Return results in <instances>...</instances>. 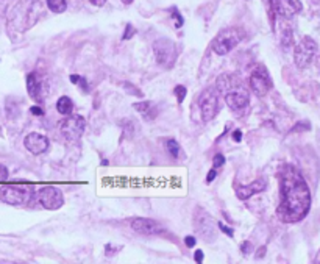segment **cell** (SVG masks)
<instances>
[{"instance_id": "cell-11", "label": "cell", "mask_w": 320, "mask_h": 264, "mask_svg": "<svg viewBox=\"0 0 320 264\" xmlns=\"http://www.w3.org/2000/svg\"><path fill=\"white\" fill-rule=\"evenodd\" d=\"M131 228H133L136 233H141V235H158L162 232L161 224H158L157 220L145 219V217H137L135 220H131Z\"/></svg>"}, {"instance_id": "cell-13", "label": "cell", "mask_w": 320, "mask_h": 264, "mask_svg": "<svg viewBox=\"0 0 320 264\" xmlns=\"http://www.w3.org/2000/svg\"><path fill=\"white\" fill-rule=\"evenodd\" d=\"M266 188H267L266 180H262V178L255 180V181H251V183L245 185V186L244 185L236 186V195H237V199H239V200H247V199H250L251 195L266 191Z\"/></svg>"}, {"instance_id": "cell-14", "label": "cell", "mask_w": 320, "mask_h": 264, "mask_svg": "<svg viewBox=\"0 0 320 264\" xmlns=\"http://www.w3.org/2000/svg\"><path fill=\"white\" fill-rule=\"evenodd\" d=\"M301 8L303 5L300 0H275V11L286 19L298 14Z\"/></svg>"}, {"instance_id": "cell-33", "label": "cell", "mask_w": 320, "mask_h": 264, "mask_svg": "<svg viewBox=\"0 0 320 264\" xmlns=\"http://www.w3.org/2000/svg\"><path fill=\"white\" fill-rule=\"evenodd\" d=\"M31 113L35 114V116H43L44 111L39 108V106H31Z\"/></svg>"}, {"instance_id": "cell-19", "label": "cell", "mask_w": 320, "mask_h": 264, "mask_svg": "<svg viewBox=\"0 0 320 264\" xmlns=\"http://www.w3.org/2000/svg\"><path fill=\"white\" fill-rule=\"evenodd\" d=\"M56 110H58L60 114H64V116H70L73 111V103L68 96H61L56 102Z\"/></svg>"}, {"instance_id": "cell-31", "label": "cell", "mask_w": 320, "mask_h": 264, "mask_svg": "<svg viewBox=\"0 0 320 264\" xmlns=\"http://www.w3.org/2000/svg\"><path fill=\"white\" fill-rule=\"evenodd\" d=\"M184 244H186V247H189V249H191V247L195 245V238L194 236H186L184 238Z\"/></svg>"}, {"instance_id": "cell-9", "label": "cell", "mask_w": 320, "mask_h": 264, "mask_svg": "<svg viewBox=\"0 0 320 264\" xmlns=\"http://www.w3.org/2000/svg\"><path fill=\"white\" fill-rule=\"evenodd\" d=\"M250 88L259 97H264L272 89V80L264 68H256L250 75Z\"/></svg>"}, {"instance_id": "cell-12", "label": "cell", "mask_w": 320, "mask_h": 264, "mask_svg": "<svg viewBox=\"0 0 320 264\" xmlns=\"http://www.w3.org/2000/svg\"><path fill=\"white\" fill-rule=\"evenodd\" d=\"M195 225H197V228H199V232L205 241H214L216 227H214V224H212V217L208 213L200 211V216H199V219H197Z\"/></svg>"}, {"instance_id": "cell-26", "label": "cell", "mask_w": 320, "mask_h": 264, "mask_svg": "<svg viewBox=\"0 0 320 264\" xmlns=\"http://www.w3.org/2000/svg\"><path fill=\"white\" fill-rule=\"evenodd\" d=\"M241 252H242V255H245V257H247V255L251 252V242H249V241L242 242V244H241Z\"/></svg>"}, {"instance_id": "cell-21", "label": "cell", "mask_w": 320, "mask_h": 264, "mask_svg": "<svg viewBox=\"0 0 320 264\" xmlns=\"http://www.w3.org/2000/svg\"><path fill=\"white\" fill-rule=\"evenodd\" d=\"M164 144H166V150L169 152V155L172 156V158H178L182 148H180V145H178V143L175 141V139H166Z\"/></svg>"}, {"instance_id": "cell-2", "label": "cell", "mask_w": 320, "mask_h": 264, "mask_svg": "<svg viewBox=\"0 0 320 264\" xmlns=\"http://www.w3.org/2000/svg\"><path fill=\"white\" fill-rule=\"evenodd\" d=\"M244 38V33L241 28L229 27L219 33V35L212 41V50L217 55H227L233 50V48L241 43Z\"/></svg>"}, {"instance_id": "cell-20", "label": "cell", "mask_w": 320, "mask_h": 264, "mask_svg": "<svg viewBox=\"0 0 320 264\" xmlns=\"http://www.w3.org/2000/svg\"><path fill=\"white\" fill-rule=\"evenodd\" d=\"M47 6L53 13H64L68 8V2L66 0H47Z\"/></svg>"}, {"instance_id": "cell-8", "label": "cell", "mask_w": 320, "mask_h": 264, "mask_svg": "<svg viewBox=\"0 0 320 264\" xmlns=\"http://www.w3.org/2000/svg\"><path fill=\"white\" fill-rule=\"evenodd\" d=\"M38 200L39 203L44 206L46 210H60L64 203V197L60 189H56L55 186H44L39 189L38 192Z\"/></svg>"}, {"instance_id": "cell-7", "label": "cell", "mask_w": 320, "mask_h": 264, "mask_svg": "<svg viewBox=\"0 0 320 264\" xmlns=\"http://www.w3.org/2000/svg\"><path fill=\"white\" fill-rule=\"evenodd\" d=\"M153 52L157 56V61L164 66V68H170L172 64L175 63V44L169 39H158L157 43L153 44Z\"/></svg>"}, {"instance_id": "cell-17", "label": "cell", "mask_w": 320, "mask_h": 264, "mask_svg": "<svg viewBox=\"0 0 320 264\" xmlns=\"http://www.w3.org/2000/svg\"><path fill=\"white\" fill-rule=\"evenodd\" d=\"M133 108L139 114H142V118L145 120H153L155 118L158 116V110L155 108V105L152 102H137V103L133 105Z\"/></svg>"}, {"instance_id": "cell-3", "label": "cell", "mask_w": 320, "mask_h": 264, "mask_svg": "<svg viewBox=\"0 0 320 264\" xmlns=\"http://www.w3.org/2000/svg\"><path fill=\"white\" fill-rule=\"evenodd\" d=\"M31 197V188L27 185H3L0 186V200L11 206L25 205Z\"/></svg>"}, {"instance_id": "cell-15", "label": "cell", "mask_w": 320, "mask_h": 264, "mask_svg": "<svg viewBox=\"0 0 320 264\" xmlns=\"http://www.w3.org/2000/svg\"><path fill=\"white\" fill-rule=\"evenodd\" d=\"M249 102H250L249 94L242 89H233L228 94H225V103L228 105V108H231L234 111L245 108Z\"/></svg>"}, {"instance_id": "cell-24", "label": "cell", "mask_w": 320, "mask_h": 264, "mask_svg": "<svg viewBox=\"0 0 320 264\" xmlns=\"http://www.w3.org/2000/svg\"><path fill=\"white\" fill-rule=\"evenodd\" d=\"M224 163H225V156L220 155V153H217L214 158H212V168L217 169V168H220V166H224Z\"/></svg>"}, {"instance_id": "cell-10", "label": "cell", "mask_w": 320, "mask_h": 264, "mask_svg": "<svg viewBox=\"0 0 320 264\" xmlns=\"http://www.w3.org/2000/svg\"><path fill=\"white\" fill-rule=\"evenodd\" d=\"M23 145H25V148L30 153L41 155V153H44V152L48 150V145H50V143H48L47 136L33 131V133H28L25 136V139H23Z\"/></svg>"}, {"instance_id": "cell-6", "label": "cell", "mask_w": 320, "mask_h": 264, "mask_svg": "<svg viewBox=\"0 0 320 264\" xmlns=\"http://www.w3.org/2000/svg\"><path fill=\"white\" fill-rule=\"evenodd\" d=\"M86 128V120L83 116H78V114H70L68 119H64L61 123V133L63 136L68 139V141H78V139L83 136Z\"/></svg>"}, {"instance_id": "cell-27", "label": "cell", "mask_w": 320, "mask_h": 264, "mask_svg": "<svg viewBox=\"0 0 320 264\" xmlns=\"http://www.w3.org/2000/svg\"><path fill=\"white\" fill-rule=\"evenodd\" d=\"M135 33H136V30L133 28V25H131V24H128V25H127V30H125V35H124V39H130V38H133Z\"/></svg>"}, {"instance_id": "cell-4", "label": "cell", "mask_w": 320, "mask_h": 264, "mask_svg": "<svg viewBox=\"0 0 320 264\" xmlns=\"http://www.w3.org/2000/svg\"><path fill=\"white\" fill-rule=\"evenodd\" d=\"M317 53V43L311 38L305 36L301 38L300 43L295 46L294 50V63L298 69H306L309 68V64L313 63L314 56Z\"/></svg>"}, {"instance_id": "cell-22", "label": "cell", "mask_w": 320, "mask_h": 264, "mask_svg": "<svg viewBox=\"0 0 320 264\" xmlns=\"http://www.w3.org/2000/svg\"><path fill=\"white\" fill-rule=\"evenodd\" d=\"M281 46L284 48H289L291 46H294V36H292V30L289 27H286L281 31Z\"/></svg>"}, {"instance_id": "cell-25", "label": "cell", "mask_w": 320, "mask_h": 264, "mask_svg": "<svg viewBox=\"0 0 320 264\" xmlns=\"http://www.w3.org/2000/svg\"><path fill=\"white\" fill-rule=\"evenodd\" d=\"M219 228L222 230V232L227 235V236H229V238H233L234 236V232H233V228H229V227H227L225 224H222V222H219Z\"/></svg>"}, {"instance_id": "cell-32", "label": "cell", "mask_w": 320, "mask_h": 264, "mask_svg": "<svg viewBox=\"0 0 320 264\" xmlns=\"http://www.w3.org/2000/svg\"><path fill=\"white\" fill-rule=\"evenodd\" d=\"M233 139L236 143H241V139H242V131L241 130H234L233 131Z\"/></svg>"}, {"instance_id": "cell-1", "label": "cell", "mask_w": 320, "mask_h": 264, "mask_svg": "<svg viewBox=\"0 0 320 264\" xmlns=\"http://www.w3.org/2000/svg\"><path fill=\"white\" fill-rule=\"evenodd\" d=\"M280 205L276 214L286 224L303 220L311 208V192L305 178L294 166L281 168L280 174Z\"/></svg>"}, {"instance_id": "cell-16", "label": "cell", "mask_w": 320, "mask_h": 264, "mask_svg": "<svg viewBox=\"0 0 320 264\" xmlns=\"http://www.w3.org/2000/svg\"><path fill=\"white\" fill-rule=\"evenodd\" d=\"M27 91L33 100L41 102L44 98L43 97V81H41V78L36 73H30L27 77Z\"/></svg>"}, {"instance_id": "cell-28", "label": "cell", "mask_w": 320, "mask_h": 264, "mask_svg": "<svg viewBox=\"0 0 320 264\" xmlns=\"http://www.w3.org/2000/svg\"><path fill=\"white\" fill-rule=\"evenodd\" d=\"M6 178H8V169L3 164H0V181H5Z\"/></svg>"}, {"instance_id": "cell-23", "label": "cell", "mask_w": 320, "mask_h": 264, "mask_svg": "<svg viewBox=\"0 0 320 264\" xmlns=\"http://www.w3.org/2000/svg\"><path fill=\"white\" fill-rule=\"evenodd\" d=\"M174 93H175V96L178 98V103H182L184 100V96H186V88L182 86V85H178V86H175Z\"/></svg>"}, {"instance_id": "cell-35", "label": "cell", "mask_w": 320, "mask_h": 264, "mask_svg": "<svg viewBox=\"0 0 320 264\" xmlns=\"http://www.w3.org/2000/svg\"><path fill=\"white\" fill-rule=\"evenodd\" d=\"M264 253H266V249H262V250L259 249L258 253H256V258H262V257H264Z\"/></svg>"}, {"instance_id": "cell-5", "label": "cell", "mask_w": 320, "mask_h": 264, "mask_svg": "<svg viewBox=\"0 0 320 264\" xmlns=\"http://www.w3.org/2000/svg\"><path fill=\"white\" fill-rule=\"evenodd\" d=\"M199 106H200V114H202L203 122H209L214 119L217 114V108H219L217 91L214 88L205 89L199 98Z\"/></svg>"}, {"instance_id": "cell-36", "label": "cell", "mask_w": 320, "mask_h": 264, "mask_svg": "<svg viewBox=\"0 0 320 264\" xmlns=\"http://www.w3.org/2000/svg\"><path fill=\"white\" fill-rule=\"evenodd\" d=\"M122 2H124L125 5H130L131 2H133V0H122Z\"/></svg>"}, {"instance_id": "cell-34", "label": "cell", "mask_w": 320, "mask_h": 264, "mask_svg": "<svg viewBox=\"0 0 320 264\" xmlns=\"http://www.w3.org/2000/svg\"><path fill=\"white\" fill-rule=\"evenodd\" d=\"M89 2H91L92 5H95V6H102L106 2V0H89Z\"/></svg>"}, {"instance_id": "cell-18", "label": "cell", "mask_w": 320, "mask_h": 264, "mask_svg": "<svg viewBox=\"0 0 320 264\" xmlns=\"http://www.w3.org/2000/svg\"><path fill=\"white\" fill-rule=\"evenodd\" d=\"M217 89H219V93H225L228 94L229 91H233L236 89V85H234V80L231 75H220L217 78Z\"/></svg>"}, {"instance_id": "cell-29", "label": "cell", "mask_w": 320, "mask_h": 264, "mask_svg": "<svg viewBox=\"0 0 320 264\" xmlns=\"http://www.w3.org/2000/svg\"><path fill=\"white\" fill-rule=\"evenodd\" d=\"M194 258H195L197 264H203V250H197L194 253Z\"/></svg>"}, {"instance_id": "cell-30", "label": "cell", "mask_w": 320, "mask_h": 264, "mask_svg": "<svg viewBox=\"0 0 320 264\" xmlns=\"http://www.w3.org/2000/svg\"><path fill=\"white\" fill-rule=\"evenodd\" d=\"M216 175H217V170L212 168V169L208 172V175H206V183H211V181L216 178Z\"/></svg>"}]
</instances>
